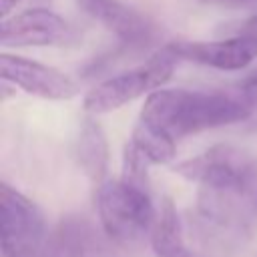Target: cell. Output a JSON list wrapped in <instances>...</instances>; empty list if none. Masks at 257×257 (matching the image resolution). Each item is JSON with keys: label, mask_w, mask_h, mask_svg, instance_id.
<instances>
[{"label": "cell", "mask_w": 257, "mask_h": 257, "mask_svg": "<svg viewBox=\"0 0 257 257\" xmlns=\"http://www.w3.org/2000/svg\"><path fill=\"white\" fill-rule=\"evenodd\" d=\"M72 30L68 22L52 10L28 8L4 18L0 28L2 46H54L64 44Z\"/></svg>", "instance_id": "8"}, {"label": "cell", "mask_w": 257, "mask_h": 257, "mask_svg": "<svg viewBox=\"0 0 257 257\" xmlns=\"http://www.w3.org/2000/svg\"><path fill=\"white\" fill-rule=\"evenodd\" d=\"M251 116L247 100L223 90L161 88L149 94L141 118L163 128L173 139L189 137L207 128L235 124Z\"/></svg>", "instance_id": "1"}, {"label": "cell", "mask_w": 257, "mask_h": 257, "mask_svg": "<svg viewBox=\"0 0 257 257\" xmlns=\"http://www.w3.org/2000/svg\"><path fill=\"white\" fill-rule=\"evenodd\" d=\"M88 229L80 219H62L46 237L40 257H86Z\"/></svg>", "instance_id": "12"}, {"label": "cell", "mask_w": 257, "mask_h": 257, "mask_svg": "<svg viewBox=\"0 0 257 257\" xmlns=\"http://www.w3.org/2000/svg\"><path fill=\"white\" fill-rule=\"evenodd\" d=\"M20 0H0V10H2V16H8L12 12V8H16Z\"/></svg>", "instance_id": "18"}, {"label": "cell", "mask_w": 257, "mask_h": 257, "mask_svg": "<svg viewBox=\"0 0 257 257\" xmlns=\"http://www.w3.org/2000/svg\"><path fill=\"white\" fill-rule=\"evenodd\" d=\"M149 237L155 257H195L185 243L181 219L171 197L163 199L161 213L157 215V221Z\"/></svg>", "instance_id": "11"}, {"label": "cell", "mask_w": 257, "mask_h": 257, "mask_svg": "<svg viewBox=\"0 0 257 257\" xmlns=\"http://www.w3.org/2000/svg\"><path fill=\"white\" fill-rule=\"evenodd\" d=\"M237 34L243 36L245 40H249L253 46H257V14L251 16L249 20H245V22L241 24V28L237 30Z\"/></svg>", "instance_id": "16"}, {"label": "cell", "mask_w": 257, "mask_h": 257, "mask_svg": "<svg viewBox=\"0 0 257 257\" xmlns=\"http://www.w3.org/2000/svg\"><path fill=\"white\" fill-rule=\"evenodd\" d=\"M74 155L82 173L100 187L104 183L106 169H108V143L102 126L96 120L86 118L80 124Z\"/></svg>", "instance_id": "10"}, {"label": "cell", "mask_w": 257, "mask_h": 257, "mask_svg": "<svg viewBox=\"0 0 257 257\" xmlns=\"http://www.w3.org/2000/svg\"><path fill=\"white\" fill-rule=\"evenodd\" d=\"M96 211L104 233L116 243H135L157 221L147 189L131 183L104 181L96 191Z\"/></svg>", "instance_id": "2"}, {"label": "cell", "mask_w": 257, "mask_h": 257, "mask_svg": "<svg viewBox=\"0 0 257 257\" xmlns=\"http://www.w3.org/2000/svg\"><path fill=\"white\" fill-rule=\"evenodd\" d=\"M169 46L179 60H191L217 70H241L257 58V46L239 34L225 40H179Z\"/></svg>", "instance_id": "9"}, {"label": "cell", "mask_w": 257, "mask_h": 257, "mask_svg": "<svg viewBox=\"0 0 257 257\" xmlns=\"http://www.w3.org/2000/svg\"><path fill=\"white\" fill-rule=\"evenodd\" d=\"M2 257H40L44 245V217L34 201L8 183L0 185Z\"/></svg>", "instance_id": "5"}, {"label": "cell", "mask_w": 257, "mask_h": 257, "mask_svg": "<svg viewBox=\"0 0 257 257\" xmlns=\"http://www.w3.org/2000/svg\"><path fill=\"white\" fill-rule=\"evenodd\" d=\"M147 165L149 161L137 151L133 143H126L124 153H122V181L131 183L135 187L147 189L149 191V179H147Z\"/></svg>", "instance_id": "14"}, {"label": "cell", "mask_w": 257, "mask_h": 257, "mask_svg": "<svg viewBox=\"0 0 257 257\" xmlns=\"http://www.w3.org/2000/svg\"><path fill=\"white\" fill-rule=\"evenodd\" d=\"M241 96L247 100L251 114H255L257 112V72L251 74L249 78H245V82L241 86Z\"/></svg>", "instance_id": "15"}, {"label": "cell", "mask_w": 257, "mask_h": 257, "mask_svg": "<svg viewBox=\"0 0 257 257\" xmlns=\"http://www.w3.org/2000/svg\"><path fill=\"white\" fill-rule=\"evenodd\" d=\"M183 179L199 183L201 191L219 195H245L253 183L251 159L231 145H217L175 167Z\"/></svg>", "instance_id": "4"}, {"label": "cell", "mask_w": 257, "mask_h": 257, "mask_svg": "<svg viewBox=\"0 0 257 257\" xmlns=\"http://www.w3.org/2000/svg\"><path fill=\"white\" fill-rule=\"evenodd\" d=\"M0 72L6 82H12L14 86L22 88L28 94H36L40 98H50V100H68L76 96L78 86L76 82L38 60L20 56V54H0Z\"/></svg>", "instance_id": "6"}, {"label": "cell", "mask_w": 257, "mask_h": 257, "mask_svg": "<svg viewBox=\"0 0 257 257\" xmlns=\"http://www.w3.org/2000/svg\"><path fill=\"white\" fill-rule=\"evenodd\" d=\"M76 4L86 16L112 32L128 50L149 46L157 36L155 22L120 0H76Z\"/></svg>", "instance_id": "7"}, {"label": "cell", "mask_w": 257, "mask_h": 257, "mask_svg": "<svg viewBox=\"0 0 257 257\" xmlns=\"http://www.w3.org/2000/svg\"><path fill=\"white\" fill-rule=\"evenodd\" d=\"M177 62L179 58L171 46H163L145 64L124 70L92 86L84 96V108L92 114H102L116 110L147 92L153 94L155 90H161V84L173 76Z\"/></svg>", "instance_id": "3"}, {"label": "cell", "mask_w": 257, "mask_h": 257, "mask_svg": "<svg viewBox=\"0 0 257 257\" xmlns=\"http://www.w3.org/2000/svg\"><path fill=\"white\" fill-rule=\"evenodd\" d=\"M205 4L223 6V8H255L257 0H201Z\"/></svg>", "instance_id": "17"}, {"label": "cell", "mask_w": 257, "mask_h": 257, "mask_svg": "<svg viewBox=\"0 0 257 257\" xmlns=\"http://www.w3.org/2000/svg\"><path fill=\"white\" fill-rule=\"evenodd\" d=\"M131 143L151 165H167L175 159V139L143 118L135 124Z\"/></svg>", "instance_id": "13"}]
</instances>
